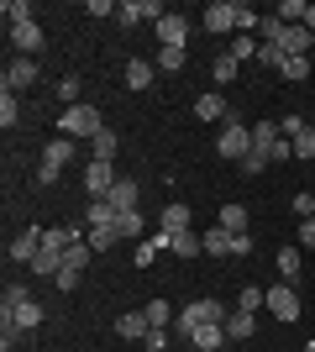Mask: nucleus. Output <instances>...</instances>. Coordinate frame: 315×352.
<instances>
[{
    "label": "nucleus",
    "instance_id": "f257e3e1",
    "mask_svg": "<svg viewBox=\"0 0 315 352\" xmlns=\"http://www.w3.org/2000/svg\"><path fill=\"white\" fill-rule=\"evenodd\" d=\"M95 132H105V121H100V111H95L90 100H79V105H69V111H63V121H58V137L90 142Z\"/></svg>",
    "mask_w": 315,
    "mask_h": 352
},
{
    "label": "nucleus",
    "instance_id": "f03ea898",
    "mask_svg": "<svg viewBox=\"0 0 315 352\" xmlns=\"http://www.w3.org/2000/svg\"><path fill=\"white\" fill-rule=\"evenodd\" d=\"M237 21H242V0H215V6H205V16H200V27H205L210 37H237Z\"/></svg>",
    "mask_w": 315,
    "mask_h": 352
},
{
    "label": "nucleus",
    "instance_id": "7ed1b4c3",
    "mask_svg": "<svg viewBox=\"0 0 315 352\" xmlns=\"http://www.w3.org/2000/svg\"><path fill=\"white\" fill-rule=\"evenodd\" d=\"M215 153H221L226 163H242L247 153H253V126H242L237 116L221 126V137H215Z\"/></svg>",
    "mask_w": 315,
    "mask_h": 352
},
{
    "label": "nucleus",
    "instance_id": "20e7f679",
    "mask_svg": "<svg viewBox=\"0 0 315 352\" xmlns=\"http://www.w3.org/2000/svg\"><path fill=\"white\" fill-rule=\"evenodd\" d=\"M74 163V137H58V142H47L43 153V168H37V184H58V174Z\"/></svg>",
    "mask_w": 315,
    "mask_h": 352
},
{
    "label": "nucleus",
    "instance_id": "39448f33",
    "mask_svg": "<svg viewBox=\"0 0 315 352\" xmlns=\"http://www.w3.org/2000/svg\"><path fill=\"white\" fill-rule=\"evenodd\" d=\"M210 321H226L221 300H195V305H184L179 310V337L189 342V331H195V326H210Z\"/></svg>",
    "mask_w": 315,
    "mask_h": 352
},
{
    "label": "nucleus",
    "instance_id": "423d86ee",
    "mask_svg": "<svg viewBox=\"0 0 315 352\" xmlns=\"http://www.w3.org/2000/svg\"><path fill=\"white\" fill-rule=\"evenodd\" d=\"M163 16H168L163 0H126V6L116 11V21H121V27H142V21H152V27H158Z\"/></svg>",
    "mask_w": 315,
    "mask_h": 352
},
{
    "label": "nucleus",
    "instance_id": "0eeeda50",
    "mask_svg": "<svg viewBox=\"0 0 315 352\" xmlns=\"http://www.w3.org/2000/svg\"><path fill=\"white\" fill-rule=\"evenodd\" d=\"M268 310H273V321H300V289L294 284H273L268 289Z\"/></svg>",
    "mask_w": 315,
    "mask_h": 352
},
{
    "label": "nucleus",
    "instance_id": "6e6552de",
    "mask_svg": "<svg viewBox=\"0 0 315 352\" xmlns=\"http://www.w3.org/2000/svg\"><path fill=\"white\" fill-rule=\"evenodd\" d=\"M84 190H90V200H110V190H116V163L90 158V168H84Z\"/></svg>",
    "mask_w": 315,
    "mask_h": 352
},
{
    "label": "nucleus",
    "instance_id": "1a4fd4ad",
    "mask_svg": "<svg viewBox=\"0 0 315 352\" xmlns=\"http://www.w3.org/2000/svg\"><path fill=\"white\" fill-rule=\"evenodd\" d=\"M152 32H158V47H189V32H195V27H189L184 16H163Z\"/></svg>",
    "mask_w": 315,
    "mask_h": 352
},
{
    "label": "nucleus",
    "instance_id": "9d476101",
    "mask_svg": "<svg viewBox=\"0 0 315 352\" xmlns=\"http://www.w3.org/2000/svg\"><path fill=\"white\" fill-rule=\"evenodd\" d=\"M32 85H37V63H32V58H11V63H5V85H0L5 95H16V89H32Z\"/></svg>",
    "mask_w": 315,
    "mask_h": 352
},
{
    "label": "nucleus",
    "instance_id": "9b49d317",
    "mask_svg": "<svg viewBox=\"0 0 315 352\" xmlns=\"http://www.w3.org/2000/svg\"><path fill=\"white\" fill-rule=\"evenodd\" d=\"M226 321H210V326H195V331H189V347L195 352H215V347H226Z\"/></svg>",
    "mask_w": 315,
    "mask_h": 352
},
{
    "label": "nucleus",
    "instance_id": "f8f14e48",
    "mask_svg": "<svg viewBox=\"0 0 315 352\" xmlns=\"http://www.w3.org/2000/svg\"><path fill=\"white\" fill-rule=\"evenodd\" d=\"M37 252H43V226H27V232L11 242V263H32Z\"/></svg>",
    "mask_w": 315,
    "mask_h": 352
},
{
    "label": "nucleus",
    "instance_id": "ddd939ff",
    "mask_svg": "<svg viewBox=\"0 0 315 352\" xmlns=\"http://www.w3.org/2000/svg\"><path fill=\"white\" fill-rule=\"evenodd\" d=\"M148 331H152L148 310H126V316L116 321V337H126V342H148Z\"/></svg>",
    "mask_w": 315,
    "mask_h": 352
},
{
    "label": "nucleus",
    "instance_id": "4468645a",
    "mask_svg": "<svg viewBox=\"0 0 315 352\" xmlns=\"http://www.w3.org/2000/svg\"><path fill=\"white\" fill-rule=\"evenodd\" d=\"M168 252H174V258H200V252H205V236H200L195 226H189V232H168Z\"/></svg>",
    "mask_w": 315,
    "mask_h": 352
},
{
    "label": "nucleus",
    "instance_id": "2eb2a0df",
    "mask_svg": "<svg viewBox=\"0 0 315 352\" xmlns=\"http://www.w3.org/2000/svg\"><path fill=\"white\" fill-rule=\"evenodd\" d=\"M11 47H16V53H43V27H37V21L11 27Z\"/></svg>",
    "mask_w": 315,
    "mask_h": 352
},
{
    "label": "nucleus",
    "instance_id": "dca6fc26",
    "mask_svg": "<svg viewBox=\"0 0 315 352\" xmlns=\"http://www.w3.org/2000/svg\"><path fill=\"white\" fill-rule=\"evenodd\" d=\"M310 43H315V32H305V27H284V37H279V47L289 58H310Z\"/></svg>",
    "mask_w": 315,
    "mask_h": 352
},
{
    "label": "nucleus",
    "instance_id": "f3484780",
    "mask_svg": "<svg viewBox=\"0 0 315 352\" xmlns=\"http://www.w3.org/2000/svg\"><path fill=\"white\" fill-rule=\"evenodd\" d=\"M152 79H158V63L152 58H132L126 63V89H148Z\"/></svg>",
    "mask_w": 315,
    "mask_h": 352
},
{
    "label": "nucleus",
    "instance_id": "a211bd4d",
    "mask_svg": "<svg viewBox=\"0 0 315 352\" xmlns=\"http://www.w3.org/2000/svg\"><path fill=\"white\" fill-rule=\"evenodd\" d=\"M253 326H257L253 310H231V316H226V337H231V342H247V337H253Z\"/></svg>",
    "mask_w": 315,
    "mask_h": 352
},
{
    "label": "nucleus",
    "instance_id": "6ab92c4d",
    "mask_svg": "<svg viewBox=\"0 0 315 352\" xmlns=\"http://www.w3.org/2000/svg\"><path fill=\"white\" fill-rule=\"evenodd\" d=\"M90 232H116V206L110 200H90Z\"/></svg>",
    "mask_w": 315,
    "mask_h": 352
},
{
    "label": "nucleus",
    "instance_id": "aec40b11",
    "mask_svg": "<svg viewBox=\"0 0 315 352\" xmlns=\"http://www.w3.org/2000/svg\"><path fill=\"white\" fill-rule=\"evenodd\" d=\"M200 236H205V252H210V258H231V236H237V232L210 226V232H200Z\"/></svg>",
    "mask_w": 315,
    "mask_h": 352
},
{
    "label": "nucleus",
    "instance_id": "412c9836",
    "mask_svg": "<svg viewBox=\"0 0 315 352\" xmlns=\"http://www.w3.org/2000/svg\"><path fill=\"white\" fill-rule=\"evenodd\" d=\"M116 147H121V137L110 132V126L90 137V153H95V158H100V163H116Z\"/></svg>",
    "mask_w": 315,
    "mask_h": 352
},
{
    "label": "nucleus",
    "instance_id": "4be33fe9",
    "mask_svg": "<svg viewBox=\"0 0 315 352\" xmlns=\"http://www.w3.org/2000/svg\"><path fill=\"white\" fill-rule=\"evenodd\" d=\"M195 116H200V121H221V126L231 121V116H226V100H221V95H200V100H195Z\"/></svg>",
    "mask_w": 315,
    "mask_h": 352
},
{
    "label": "nucleus",
    "instance_id": "5701e85b",
    "mask_svg": "<svg viewBox=\"0 0 315 352\" xmlns=\"http://www.w3.org/2000/svg\"><path fill=\"white\" fill-rule=\"evenodd\" d=\"M158 226H163V232H189V206H179V200L163 206V221H158Z\"/></svg>",
    "mask_w": 315,
    "mask_h": 352
},
{
    "label": "nucleus",
    "instance_id": "b1692460",
    "mask_svg": "<svg viewBox=\"0 0 315 352\" xmlns=\"http://www.w3.org/2000/svg\"><path fill=\"white\" fill-rule=\"evenodd\" d=\"M110 206H116V210H137V179H116V190H110Z\"/></svg>",
    "mask_w": 315,
    "mask_h": 352
},
{
    "label": "nucleus",
    "instance_id": "393cba45",
    "mask_svg": "<svg viewBox=\"0 0 315 352\" xmlns=\"http://www.w3.org/2000/svg\"><path fill=\"white\" fill-rule=\"evenodd\" d=\"M215 226H226V232H247V206H237V200L221 206V221H215Z\"/></svg>",
    "mask_w": 315,
    "mask_h": 352
},
{
    "label": "nucleus",
    "instance_id": "a878e982",
    "mask_svg": "<svg viewBox=\"0 0 315 352\" xmlns=\"http://www.w3.org/2000/svg\"><path fill=\"white\" fill-rule=\"evenodd\" d=\"M158 69H168V74H184V63H189V53H184V47H158Z\"/></svg>",
    "mask_w": 315,
    "mask_h": 352
},
{
    "label": "nucleus",
    "instance_id": "bb28decb",
    "mask_svg": "<svg viewBox=\"0 0 315 352\" xmlns=\"http://www.w3.org/2000/svg\"><path fill=\"white\" fill-rule=\"evenodd\" d=\"M226 53H231V58H237V63H242V58H257V37H253V32H237Z\"/></svg>",
    "mask_w": 315,
    "mask_h": 352
},
{
    "label": "nucleus",
    "instance_id": "cd10ccee",
    "mask_svg": "<svg viewBox=\"0 0 315 352\" xmlns=\"http://www.w3.org/2000/svg\"><path fill=\"white\" fill-rule=\"evenodd\" d=\"M116 236H142V210H116Z\"/></svg>",
    "mask_w": 315,
    "mask_h": 352
},
{
    "label": "nucleus",
    "instance_id": "c85d7f7f",
    "mask_svg": "<svg viewBox=\"0 0 315 352\" xmlns=\"http://www.w3.org/2000/svg\"><path fill=\"white\" fill-rule=\"evenodd\" d=\"M284 58L289 53L279 43H257V63H263V69H284Z\"/></svg>",
    "mask_w": 315,
    "mask_h": 352
},
{
    "label": "nucleus",
    "instance_id": "c756f323",
    "mask_svg": "<svg viewBox=\"0 0 315 352\" xmlns=\"http://www.w3.org/2000/svg\"><path fill=\"white\" fill-rule=\"evenodd\" d=\"M279 274H284V284L300 279V248H284V252H279Z\"/></svg>",
    "mask_w": 315,
    "mask_h": 352
},
{
    "label": "nucleus",
    "instance_id": "7c9ffc66",
    "mask_svg": "<svg viewBox=\"0 0 315 352\" xmlns=\"http://www.w3.org/2000/svg\"><path fill=\"white\" fill-rule=\"evenodd\" d=\"M27 300H32L27 284H5V294H0V310H21Z\"/></svg>",
    "mask_w": 315,
    "mask_h": 352
},
{
    "label": "nucleus",
    "instance_id": "2f4dec72",
    "mask_svg": "<svg viewBox=\"0 0 315 352\" xmlns=\"http://www.w3.org/2000/svg\"><path fill=\"white\" fill-rule=\"evenodd\" d=\"M279 137H284V132H279V121H257V126H253V147H263V153H268V142H279Z\"/></svg>",
    "mask_w": 315,
    "mask_h": 352
},
{
    "label": "nucleus",
    "instance_id": "473e14b6",
    "mask_svg": "<svg viewBox=\"0 0 315 352\" xmlns=\"http://www.w3.org/2000/svg\"><path fill=\"white\" fill-rule=\"evenodd\" d=\"M148 321L158 326V331H168V326H174V305H168V300H152V305H148Z\"/></svg>",
    "mask_w": 315,
    "mask_h": 352
},
{
    "label": "nucleus",
    "instance_id": "72a5a7b5",
    "mask_svg": "<svg viewBox=\"0 0 315 352\" xmlns=\"http://www.w3.org/2000/svg\"><path fill=\"white\" fill-rule=\"evenodd\" d=\"M289 79V85H305V79H310V58H284V69H279Z\"/></svg>",
    "mask_w": 315,
    "mask_h": 352
},
{
    "label": "nucleus",
    "instance_id": "f704fd0d",
    "mask_svg": "<svg viewBox=\"0 0 315 352\" xmlns=\"http://www.w3.org/2000/svg\"><path fill=\"white\" fill-rule=\"evenodd\" d=\"M0 16H5L11 27H21V21H32V6H27V0H5V6H0Z\"/></svg>",
    "mask_w": 315,
    "mask_h": 352
},
{
    "label": "nucleus",
    "instance_id": "c9c22d12",
    "mask_svg": "<svg viewBox=\"0 0 315 352\" xmlns=\"http://www.w3.org/2000/svg\"><path fill=\"white\" fill-rule=\"evenodd\" d=\"M237 168H242V174H247V179H257V174H263V168H268V153H263V147H253V153H247V158H242Z\"/></svg>",
    "mask_w": 315,
    "mask_h": 352
},
{
    "label": "nucleus",
    "instance_id": "e433bc0d",
    "mask_svg": "<svg viewBox=\"0 0 315 352\" xmlns=\"http://www.w3.org/2000/svg\"><path fill=\"white\" fill-rule=\"evenodd\" d=\"M90 258H95V252H90V236H84V242H74V248L63 252V268H84Z\"/></svg>",
    "mask_w": 315,
    "mask_h": 352
},
{
    "label": "nucleus",
    "instance_id": "4c0bfd02",
    "mask_svg": "<svg viewBox=\"0 0 315 352\" xmlns=\"http://www.w3.org/2000/svg\"><path fill=\"white\" fill-rule=\"evenodd\" d=\"M210 74H215V85H231V79H237V58H231V53H221V58L210 63Z\"/></svg>",
    "mask_w": 315,
    "mask_h": 352
},
{
    "label": "nucleus",
    "instance_id": "58836bf2",
    "mask_svg": "<svg viewBox=\"0 0 315 352\" xmlns=\"http://www.w3.org/2000/svg\"><path fill=\"white\" fill-rule=\"evenodd\" d=\"M263 305H268V289H257V284H247L237 300V310H263Z\"/></svg>",
    "mask_w": 315,
    "mask_h": 352
},
{
    "label": "nucleus",
    "instance_id": "ea45409f",
    "mask_svg": "<svg viewBox=\"0 0 315 352\" xmlns=\"http://www.w3.org/2000/svg\"><path fill=\"white\" fill-rule=\"evenodd\" d=\"M294 158H305V163L315 158V126H305V132L294 137Z\"/></svg>",
    "mask_w": 315,
    "mask_h": 352
},
{
    "label": "nucleus",
    "instance_id": "a19ab883",
    "mask_svg": "<svg viewBox=\"0 0 315 352\" xmlns=\"http://www.w3.org/2000/svg\"><path fill=\"white\" fill-rule=\"evenodd\" d=\"M16 116H21L16 95H5V89H0V126H16Z\"/></svg>",
    "mask_w": 315,
    "mask_h": 352
},
{
    "label": "nucleus",
    "instance_id": "79ce46f5",
    "mask_svg": "<svg viewBox=\"0 0 315 352\" xmlns=\"http://www.w3.org/2000/svg\"><path fill=\"white\" fill-rule=\"evenodd\" d=\"M284 158H294V142H289V137H279V142H268V163H284Z\"/></svg>",
    "mask_w": 315,
    "mask_h": 352
},
{
    "label": "nucleus",
    "instance_id": "37998d69",
    "mask_svg": "<svg viewBox=\"0 0 315 352\" xmlns=\"http://www.w3.org/2000/svg\"><path fill=\"white\" fill-rule=\"evenodd\" d=\"M58 100L79 105V79H74V74H69V79H58Z\"/></svg>",
    "mask_w": 315,
    "mask_h": 352
},
{
    "label": "nucleus",
    "instance_id": "c03bdc74",
    "mask_svg": "<svg viewBox=\"0 0 315 352\" xmlns=\"http://www.w3.org/2000/svg\"><path fill=\"white\" fill-rule=\"evenodd\" d=\"M116 248V232H90V252H110Z\"/></svg>",
    "mask_w": 315,
    "mask_h": 352
},
{
    "label": "nucleus",
    "instance_id": "a18cd8bd",
    "mask_svg": "<svg viewBox=\"0 0 315 352\" xmlns=\"http://www.w3.org/2000/svg\"><path fill=\"white\" fill-rule=\"evenodd\" d=\"M247 252H253V236L237 232V236H231V258H247Z\"/></svg>",
    "mask_w": 315,
    "mask_h": 352
},
{
    "label": "nucleus",
    "instance_id": "49530a36",
    "mask_svg": "<svg viewBox=\"0 0 315 352\" xmlns=\"http://www.w3.org/2000/svg\"><path fill=\"white\" fill-rule=\"evenodd\" d=\"M53 284H58V289H79V268H58V279H53Z\"/></svg>",
    "mask_w": 315,
    "mask_h": 352
},
{
    "label": "nucleus",
    "instance_id": "de8ad7c7",
    "mask_svg": "<svg viewBox=\"0 0 315 352\" xmlns=\"http://www.w3.org/2000/svg\"><path fill=\"white\" fill-rule=\"evenodd\" d=\"M142 347H148V352H163V347H168V331H158V326H152V331H148V342H142Z\"/></svg>",
    "mask_w": 315,
    "mask_h": 352
},
{
    "label": "nucleus",
    "instance_id": "09e8293b",
    "mask_svg": "<svg viewBox=\"0 0 315 352\" xmlns=\"http://www.w3.org/2000/svg\"><path fill=\"white\" fill-rule=\"evenodd\" d=\"M300 248H315V216H305V226H300Z\"/></svg>",
    "mask_w": 315,
    "mask_h": 352
},
{
    "label": "nucleus",
    "instance_id": "8fccbe9b",
    "mask_svg": "<svg viewBox=\"0 0 315 352\" xmlns=\"http://www.w3.org/2000/svg\"><path fill=\"white\" fill-rule=\"evenodd\" d=\"M121 6H110V0H90V16H116Z\"/></svg>",
    "mask_w": 315,
    "mask_h": 352
},
{
    "label": "nucleus",
    "instance_id": "3c124183",
    "mask_svg": "<svg viewBox=\"0 0 315 352\" xmlns=\"http://www.w3.org/2000/svg\"><path fill=\"white\" fill-rule=\"evenodd\" d=\"M294 210H300V216H315V195H294Z\"/></svg>",
    "mask_w": 315,
    "mask_h": 352
},
{
    "label": "nucleus",
    "instance_id": "603ef678",
    "mask_svg": "<svg viewBox=\"0 0 315 352\" xmlns=\"http://www.w3.org/2000/svg\"><path fill=\"white\" fill-rule=\"evenodd\" d=\"M305 32H315V6H310V11H305Z\"/></svg>",
    "mask_w": 315,
    "mask_h": 352
}]
</instances>
